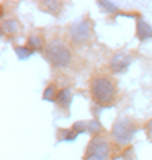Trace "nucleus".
<instances>
[{
    "instance_id": "8",
    "label": "nucleus",
    "mask_w": 152,
    "mask_h": 160,
    "mask_svg": "<svg viewBox=\"0 0 152 160\" xmlns=\"http://www.w3.org/2000/svg\"><path fill=\"white\" fill-rule=\"evenodd\" d=\"M26 48H30L33 52L34 51H41V49H44L46 48V42L44 39H43V36L39 33H33L28 36V41H26Z\"/></svg>"
},
{
    "instance_id": "10",
    "label": "nucleus",
    "mask_w": 152,
    "mask_h": 160,
    "mask_svg": "<svg viewBox=\"0 0 152 160\" xmlns=\"http://www.w3.org/2000/svg\"><path fill=\"white\" fill-rule=\"evenodd\" d=\"M39 7H41V10H44V12L49 13V15H54V17H57L62 12V3L61 2H56V0L39 2Z\"/></svg>"
},
{
    "instance_id": "11",
    "label": "nucleus",
    "mask_w": 152,
    "mask_h": 160,
    "mask_svg": "<svg viewBox=\"0 0 152 160\" xmlns=\"http://www.w3.org/2000/svg\"><path fill=\"white\" fill-rule=\"evenodd\" d=\"M70 103H72V92L69 88L59 90V95H57V105H59L62 110H69Z\"/></svg>"
},
{
    "instance_id": "18",
    "label": "nucleus",
    "mask_w": 152,
    "mask_h": 160,
    "mask_svg": "<svg viewBox=\"0 0 152 160\" xmlns=\"http://www.w3.org/2000/svg\"><path fill=\"white\" fill-rule=\"evenodd\" d=\"M144 131H146L147 139L152 142V119H149V121L146 122V126H144Z\"/></svg>"
},
{
    "instance_id": "16",
    "label": "nucleus",
    "mask_w": 152,
    "mask_h": 160,
    "mask_svg": "<svg viewBox=\"0 0 152 160\" xmlns=\"http://www.w3.org/2000/svg\"><path fill=\"white\" fill-rule=\"evenodd\" d=\"M103 129L101 128V124L97 121V119H92V121H89V134H92V136H98V132Z\"/></svg>"
},
{
    "instance_id": "9",
    "label": "nucleus",
    "mask_w": 152,
    "mask_h": 160,
    "mask_svg": "<svg viewBox=\"0 0 152 160\" xmlns=\"http://www.w3.org/2000/svg\"><path fill=\"white\" fill-rule=\"evenodd\" d=\"M20 30H21V26H20V23H18L15 18H7V20H3V23H2V33H3V34L13 36V34H18Z\"/></svg>"
},
{
    "instance_id": "13",
    "label": "nucleus",
    "mask_w": 152,
    "mask_h": 160,
    "mask_svg": "<svg viewBox=\"0 0 152 160\" xmlns=\"http://www.w3.org/2000/svg\"><path fill=\"white\" fill-rule=\"evenodd\" d=\"M57 95H59V92H57L56 87L48 85V88L44 90V93H43V98H44L46 101H57Z\"/></svg>"
},
{
    "instance_id": "5",
    "label": "nucleus",
    "mask_w": 152,
    "mask_h": 160,
    "mask_svg": "<svg viewBox=\"0 0 152 160\" xmlns=\"http://www.w3.org/2000/svg\"><path fill=\"white\" fill-rule=\"evenodd\" d=\"M92 23L89 20H82L69 26V38L74 44H84L92 38Z\"/></svg>"
},
{
    "instance_id": "7",
    "label": "nucleus",
    "mask_w": 152,
    "mask_h": 160,
    "mask_svg": "<svg viewBox=\"0 0 152 160\" xmlns=\"http://www.w3.org/2000/svg\"><path fill=\"white\" fill-rule=\"evenodd\" d=\"M136 36L139 41H146L152 38V26L144 18H137L136 21Z\"/></svg>"
},
{
    "instance_id": "1",
    "label": "nucleus",
    "mask_w": 152,
    "mask_h": 160,
    "mask_svg": "<svg viewBox=\"0 0 152 160\" xmlns=\"http://www.w3.org/2000/svg\"><path fill=\"white\" fill-rule=\"evenodd\" d=\"M90 97L98 106H113L116 101V82L108 75H93L89 83Z\"/></svg>"
},
{
    "instance_id": "17",
    "label": "nucleus",
    "mask_w": 152,
    "mask_h": 160,
    "mask_svg": "<svg viewBox=\"0 0 152 160\" xmlns=\"http://www.w3.org/2000/svg\"><path fill=\"white\" fill-rule=\"evenodd\" d=\"M15 52H17V56L20 57V59H28V57L33 54V51L30 48H26V46H21V48H15Z\"/></svg>"
},
{
    "instance_id": "6",
    "label": "nucleus",
    "mask_w": 152,
    "mask_h": 160,
    "mask_svg": "<svg viewBox=\"0 0 152 160\" xmlns=\"http://www.w3.org/2000/svg\"><path fill=\"white\" fill-rule=\"evenodd\" d=\"M131 61H133V57L129 54H126V52L113 54L111 59H110V70L113 72V74H121V72H124L129 67Z\"/></svg>"
},
{
    "instance_id": "15",
    "label": "nucleus",
    "mask_w": 152,
    "mask_h": 160,
    "mask_svg": "<svg viewBox=\"0 0 152 160\" xmlns=\"http://www.w3.org/2000/svg\"><path fill=\"white\" fill-rule=\"evenodd\" d=\"M72 129H74L77 134L89 132V121H77V122H74V126H72Z\"/></svg>"
},
{
    "instance_id": "14",
    "label": "nucleus",
    "mask_w": 152,
    "mask_h": 160,
    "mask_svg": "<svg viewBox=\"0 0 152 160\" xmlns=\"http://www.w3.org/2000/svg\"><path fill=\"white\" fill-rule=\"evenodd\" d=\"M97 5L100 7V8H103L106 12H110V13H116L118 12V5L116 3H113V2H106V0H98Z\"/></svg>"
},
{
    "instance_id": "3",
    "label": "nucleus",
    "mask_w": 152,
    "mask_h": 160,
    "mask_svg": "<svg viewBox=\"0 0 152 160\" xmlns=\"http://www.w3.org/2000/svg\"><path fill=\"white\" fill-rule=\"evenodd\" d=\"M136 131H137V126L131 118H128V116H119V118L113 122V128H111L113 142L116 145H119V147H126V145L131 144V141L134 139Z\"/></svg>"
},
{
    "instance_id": "4",
    "label": "nucleus",
    "mask_w": 152,
    "mask_h": 160,
    "mask_svg": "<svg viewBox=\"0 0 152 160\" xmlns=\"http://www.w3.org/2000/svg\"><path fill=\"white\" fill-rule=\"evenodd\" d=\"M111 155V145L103 136H93L87 145L84 160H108Z\"/></svg>"
},
{
    "instance_id": "12",
    "label": "nucleus",
    "mask_w": 152,
    "mask_h": 160,
    "mask_svg": "<svg viewBox=\"0 0 152 160\" xmlns=\"http://www.w3.org/2000/svg\"><path fill=\"white\" fill-rule=\"evenodd\" d=\"M77 136L79 134L72 128H69V129H59V131H57V139H59V141H74Z\"/></svg>"
},
{
    "instance_id": "2",
    "label": "nucleus",
    "mask_w": 152,
    "mask_h": 160,
    "mask_svg": "<svg viewBox=\"0 0 152 160\" xmlns=\"http://www.w3.org/2000/svg\"><path fill=\"white\" fill-rule=\"evenodd\" d=\"M44 59L56 69L67 67L72 61V52L69 46L59 38H53L46 42L44 48Z\"/></svg>"
}]
</instances>
